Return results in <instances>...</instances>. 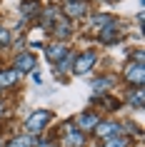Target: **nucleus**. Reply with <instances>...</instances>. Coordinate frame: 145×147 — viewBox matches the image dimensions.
Instances as JSON below:
<instances>
[{
	"label": "nucleus",
	"instance_id": "1",
	"mask_svg": "<svg viewBox=\"0 0 145 147\" xmlns=\"http://www.w3.org/2000/svg\"><path fill=\"white\" fill-rule=\"evenodd\" d=\"M48 120H50V115H48L45 110H38V112H33V115L25 120V130L35 135V132H40V130L48 125Z\"/></svg>",
	"mask_w": 145,
	"mask_h": 147
},
{
	"label": "nucleus",
	"instance_id": "2",
	"mask_svg": "<svg viewBox=\"0 0 145 147\" xmlns=\"http://www.w3.org/2000/svg\"><path fill=\"white\" fill-rule=\"evenodd\" d=\"M125 78H128V82H133L135 87H143V65L138 62V65L128 67V72H125Z\"/></svg>",
	"mask_w": 145,
	"mask_h": 147
},
{
	"label": "nucleus",
	"instance_id": "3",
	"mask_svg": "<svg viewBox=\"0 0 145 147\" xmlns=\"http://www.w3.org/2000/svg\"><path fill=\"white\" fill-rule=\"evenodd\" d=\"M93 62H95V53H88V55H80L75 62V72L78 75H83V72H88V70L93 67Z\"/></svg>",
	"mask_w": 145,
	"mask_h": 147
},
{
	"label": "nucleus",
	"instance_id": "4",
	"mask_svg": "<svg viewBox=\"0 0 145 147\" xmlns=\"http://www.w3.org/2000/svg\"><path fill=\"white\" fill-rule=\"evenodd\" d=\"M95 125H98V117H95V115H80V117H78V127H80V132H83V130H95Z\"/></svg>",
	"mask_w": 145,
	"mask_h": 147
},
{
	"label": "nucleus",
	"instance_id": "5",
	"mask_svg": "<svg viewBox=\"0 0 145 147\" xmlns=\"http://www.w3.org/2000/svg\"><path fill=\"white\" fill-rule=\"evenodd\" d=\"M95 130H98L100 137H113L115 130H118V125H115V122H98V125H95Z\"/></svg>",
	"mask_w": 145,
	"mask_h": 147
},
{
	"label": "nucleus",
	"instance_id": "6",
	"mask_svg": "<svg viewBox=\"0 0 145 147\" xmlns=\"http://www.w3.org/2000/svg\"><path fill=\"white\" fill-rule=\"evenodd\" d=\"M15 65H18V70H30L33 65H35V57H33V55H20Z\"/></svg>",
	"mask_w": 145,
	"mask_h": 147
},
{
	"label": "nucleus",
	"instance_id": "7",
	"mask_svg": "<svg viewBox=\"0 0 145 147\" xmlns=\"http://www.w3.org/2000/svg\"><path fill=\"white\" fill-rule=\"evenodd\" d=\"M65 10H68L70 15H83V13H85V3H83V0H73Z\"/></svg>",
	"mask_w": 145,
	"mask_h": 147
},
{
	"label": "nucleus",
	"instance_id": "8",
	"mask_svg": "<svg viewBox=\"0 0 145 147\" xmlns=\"http://www.w3.org/2000/svg\"><path fill=\"white\" fill-rule=\"evenodd\" d=\"M15 78H18V72H8V70H3V72H0V87H8L10 82H15Z\"/></svg>",
	"mask_w": 145,
	"mask_h": 147
},
{
	"label": "nucleus",
	"instance_id": "9",
	"mask_svg": "<svg viewBox=\"0 0 145 147\" xmlns=\"http://www.w3.org/2000/svg\"><path fill=\"white\" fill-rule=\"evenodd\" d=\"M38 0H25V3H23V13H25V15H35V13H38Z\"/></svg>",
	"mask_w": 145,
	"mask_h": 147
},
{
	"label": "nucleus",
	"instance_id": "10",
	"mask_svg": "<svg viewBox=\"0 0 145 147\" xmlns=\"http://www.w3.org/2000/svg\"><path fill=\"white\" fill-rule=\"evenodd\" d=\"M130 142L128 140H123V137H108L105 140V147H128Z\"/></svg>",
	"mask_w": 145,
	"mask_h": 147
},
{
	"label": "nucleus",
	"instance_id": "11",
	"mask_svg": "<svg viewBox=\"0 0 145 147\" xmlns=\"http://www.w3.org/2000/svg\"><path fill=\"white\" fill-rule=\"evenodd\" d=\"M128 102H133V107H140V105H143V90L138 87L133 95H128Z\"/></svg>",
	"mask_w": 145,
	"mask_h": 147
},
{
	"label": "nucleus",
	"instance_id": "12",
	"mask_svg": "<svg viewBox=\"0 0 145 147\" xmlns=\"http://www.w3.org/2000/svg\"><path fill=\"white\" fill-rule=\"evenodd\" d=\"M8 147H30V137H28V135H23V137H15Z\"/></svg>",
	"mask_w": 145,
	"mask_h": 147
},
{
	"label": "nucleus",
	"instance_id": "13",
	"mask_svg": "<svg viewBox=\"0 0 145 147\" xmlns=\"http://www.w3.org/2000/svg\"><path fill=\"white\" fill-rule=\"evenodd\" d=\"M65 53V45H55V47H50V50H48V57H60V55Z\"/></svg>",
	"mask_w": 145,
	"mask_h": 147
},
{
	"label": "nucleus",
	"instance_id": "14",
	"mask_svg": "<svg viewBox=\"0 0 145 147\" xmlns=\"http://www.w3.org/2000/svg\"><path fill=\"white\" fill-rule=\"evenodd\" d=\"M73 62H75V57H73V55H68L65 60H60V70H68V67H73Z\"/></svg>",
	"mask_w": 145,
	"mask_h": 147
},
{
	"label": "nucleus",
	"instance_id": "15",
	"mask_svg": "<svg viewBox=\"0 0 145 147\" xmlns=\"http://www.w3.org/2000/svg\"><path fill=\"white\" fill-rule=\"evenodd\" d=\"M105 87H110V78H100L95 82V90H105Z\"/></svg>",
	"mask_w": 145,
	"mask_h": 147
},
{
	"label": "nucleus",
	"instance_id": "16",
	"mask_svg": "<svg viewBox=\"0 0 145 147\" xmlns=\"http://www.w3.org/2000/svg\"><path fill=\"white\" fill-rule=\"evenodd\" d=\"M68 142H73L75 147H80V142H83V135H80V132H75V135H70V137H68Z\"/></svg>",
	"mask_w": 145,
	"mask_h": 147
},
{
	"label": "nucleus",
	"instance_id": "17",
	"mask_svg": "<svg viewBox=\"0 0 145 147\" xmlns=\"http://www.w3.org/2000/svg\"><path fill=\"white\" fill-rule=\"evenodd\" d=\"M10 40V35H8V30H0V42H8Z\"/></svg>",
	"mask_w": 145,
	"mask_h": 147
}]
</instances>
